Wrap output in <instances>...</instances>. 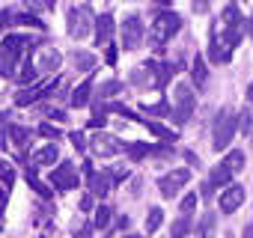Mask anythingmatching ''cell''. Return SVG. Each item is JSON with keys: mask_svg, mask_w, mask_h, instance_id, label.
Listing matches in <instances>:
<instances>
[{"mask_svg": "<svg viewBox=\"0 0 253 238\" xmlns=\"http://www.w3.org/2000/svg\"><path fill=\"white\" fill-rule=\"evenodd\" d=\"M78 182H81V176H78L75 164H69V161H63L60 167H54V173H51V185L57 191H75Z\"/></svg>", "mask_w": 253, "mask_h": 238, "instance_id": "cell-8", "label": "cell"}, {"mask_svg": "<svg viewBox=\"0 0 253 238\" xmlns=\"http://www.w3.org/2000/svg\"><path fill=\"white\" fill-rule=\"evenodd\" d=\"M194 107H197V98H194V89L188 86V83H176V92H173V122L176 125H185L188 119H191V113H194Z\"/></svg>", "mask_w": 253, "mask_h": 238, "instance_id": "cell-4", "label": "cell"}, {"mask_svg": "<svg viewBox=\"0 0 253 238\" xmlns=\"http://www.w3.org/2000/svg\"><path fill=\"white\" fill-rule=\"evenodd\" d=\"M60 63H63V57H60L54 48H42V51H39V63H36V69H39V72H57Z\"/></svg>", "mask_w": 253, "mask_h": 238, "instance_id": "cell-15", "label": "cell"}, {"mask_svg": "<svg viewBox=\"0 0 253 238\" xmlns=\"http://www.w3.org/2000/svg\"><path fill=\"white\" fill-rule=\"evenodd\" d=\"M182 155H185V161H188V164H191V167H203V164H200V158H197V155H194V152H188V149H185V152H182Z\"/></svg>", "mask_w": 253, "mask_h": 238, "instance_id": "cell-40", "label": "cell"}, {"mask_svg": "<svg viewBox=\"0 0 253 238\" xmlns=\"http://www.w3.org/2000/svg\"><path fill=\"white\" fill-rule=\"evenodd\" d=\"M229 185H232V173H229V170L223 167V161H220V164L211 167V173H209V188H211V191H214V188L223 191V188H229Z\"/></svg>", "mask_w": 253, "mask_h": 238, "instance_id": "cell-16", "label": "cell"}, {"mask_svg": "<svg viewBox=\"0 0 253 238\" xmlns=\"http://www.w3.org/2000/svg\"><path fill=\"white\" fill-rule=\"evenodd\" d=\"M143 18L137 15V12H131V15H125V21H122V48L125 51H137L140 48V42H143Z\"/></svg>", "mask_w": 253, "mask_h": 238, "instance_id": "cell-6", "label": "cell"}, {"mask_svg": "<svg viewBox=\"0 0 253 238\" xmlns=\"http://www.w3.org/2000/svg\"><path fill=\"white\" fill-rule=\"evenodd\" d=\"M36 131H39L42 137H48V140H60V137H63V131H60L57 125H51V122H42Z\"/></svg>", "mask_w": 253, "mask_h": 238, "instance_id": "cell-34", "label": "cell"}, {"mask_svg": "<svg viewBox=\"0 0 253 238\" xmlns=\"http://www.w3.org/2000/svg\"><path fill=\"white\" fill-rule=\"evenodd\" d=\"M116 92H122V80H107V83L98 89V98L104 101V98H110V95H116Z\"/></svg>", "mask_w": 253, "mask_h": 238, "instance_id": "cell-33", "label": "cell"}, {"mask_svg": "<svg viewBox=\"0 0 253 238\" xmlns=\"http://www.w3.org/2000/svg\"><path fill=\"white\" fill-rule=\"evenodd\" d=\"M110 36H113V15L104 12L95 18V45H110Z\"/></svg>", "mask_w": 253, "mask_h": 238, "instance_id": "cell-14", "label": "cell"}, {"mask_svg": "<svg viewBox=\"0 0 253 238\" xmlns=\"http://www.w3.org/2000/svg\"><path fill=\"white\" fill-rule=\"evenodd\" d=\"M244 238H253V220L247 223V229H244Z\"/></svg>", "mask_w": 253, "mask_h": 238, "instance_id": "cell-45", "label": "cell"}, {"mask_svg": "<svg viewBox=\"0 0 253 238\" xmlns=\"http://www.w3.org/2000/svg\"><path fill=\"white\" fill-rule=\"evenodd\" d=\"M220 18H223V30H244V18H241V12H238V6H235V3L223 6Z\"/></svg>", "mask_w": 253, "mask_h": 238, "instance_id": "cell-17", "label": "cell"}, {"mask_svg": "<svg viewBox=\"0 0 253 238\" xmlns=\"http://www.w3.org/2000/svg\"><path fill=\"white\" fill-rule=\"evenodd\" d=\"M36 78H39V69H36V63H33V54H27L21 72L15 75V80H18V83H30V80H36Z\"/></svg>", "mask_w": 253, "mask_h": 238, "instance_id": "cell-24", "label": "cell"}, {"mask_svg": "<svg viewBox=\"0 0 253 238\" xmlns=\"http://www.w3.org/2000/svg\"><path fill=\"white\" fill-rule=\"evenodd\" d=\"M161 223H164V211L161 208H149V217H146V232L152 235V232H158L161 229Z\"/></svg>", "mask_w": 253, "mask_h": 238, "instance_id": "cell-30", "label": "cell"}, {"mask_svg": "<svg viewBox=\"0 0 253 238\" xmlns=\"http://www.w3.org/2000/svg\"><path fill=\"white\" fill-rule=\"evenodd\" d=\"M81 208H84V211H89V208H92V197H89V194L81 199Z\"/></svg>", "mask_w": 253, "mask_h": 238, "instance_id": "cell-43", "label": "cell"}, {"mask_svg": "<svg viewBox=\"0 0 253 238\" xmlns=\"http://www.w3.org/2000/svg\"><path fill=\"white\" fill-rule=\"evenodd\" d=\"M194 208H197V194H185V197H182V202H179V211L191 217V211H194Z\"/></svg>", "mask_w": 253, "mask_h": 238, "instance_id": "cell-35", "label": "cell"}, {"mask_svg": "<svg viewBox=\"0 0 253 238\" xmlns=\"http://www.w3.org/2000/svg\"><path fill=\"white\" fill-rule=\"evenodd\" d=\"M131 83H134V86H146V83H149V69H146V66L134 69V75H131Z\"/></svg>", "mask_w": 253, "mask_h": 238, "instance_id": "cell-37", "label": "cell"}, {"mask_svg": "<svg viewBox=\"0 0 253 238\" xmlns=\"http://www.w3.org/2000/svg\"><path fill=\"white\" fill-rule=\"evenodd\" d=\"M140 122H143V125H146V128H149V131H152L155 137H161V140H164L167 146L179 140V134H176L173 128H167V125H161V122H155V119H140Z\"/></svg>", "mask_w": 253, "mask_h": 238, "instance_id": "cell-19", "label": "cell"}, {"mask_svg": "<svg viewBox=\"0 0 253 238\" xmlns=\"http://www.w3.org/2000/svg\"><path fill=\"white\" fill-rule=\"evenodd\" d=\"M72 63H75L78 69H86V72H89V69L95 66V57L86 54V51H72Z\"/></svg>", "mask_w": 253, "mask_h": 238, "instance_id": "cell-28", "label": "cell"}, {"mask_svg": "<svg viewBox=\"0 0 253 238\" xmlns=\"http://www.w3.org/2000/svg\"><path fill=\"white\" fill-rule=\"evenodd\" d=\"M92 24H95V18H92L89 6H72L69 9V36L72 39H86Z\"/></svg>", "mask_w": 253, "mask_h": 238, "instance_id": "cell-5", "label": "cell"}, {"mask_svg": "<svg viewBox=\"0 0 253 238\" xmlns=\"http://www.w3.org/2000/svg\"><path fill=\"white\" fill-rule=\"evenodd\" d=\"M30 54V39L27 36H3L0 42V75L3 78H15V69H18V60Z\"/></svg>", "mask_w": 253, "mask_h": 238, "instance_id": "cell-2", "label": "cell"}, {"mask_svg": "<svg viewBox=\"0 0 253 238\" xmlns=\"http://www.w3.org/2000/svg\"><path fill=\"white\" fill-rule=\"evenodd\" d=\"M125 238H140V235H125Z\"/></svg>", "mask_w": 253, "mask_h": 238, "instance_id": "cell-47", "label": "cell"}, {"mask_svg": "<svg viewBox=\"0 0 253 238\" xmlns=\"http://www.w3.org/2000/svg\"><path fill=\"white\" fill-rule=\"evenodd\" d=\"M110 214H113V211H110L107 205H98V208H95V220H92V226H95V229H107V226H110Z\"/></svg>", "mask_w": 253, "mask_h": 238, "instance_id": "cell-32", "label": "cell"}, {"mask_svg": "<svg viewBox=\"0 0 253 238\" xmlns=\"http://www.w3.org/2000/svg\"><path fill=\"white\" fill-rule=\"evenodd\" d=\"M143 113H146V116H170L173 107H170L167 101H158V104H143Z\"/></svg>", "mask_w": 253, "mask_h": 238, "instance_id": "cell-31", "label": "cell"}, {"mask_svg": "<svg viewBox=\"0 0 253 238\" xmlns=\"http://www.w3.org/2000/svg\"><path fill=\"white\" fill-rule=\"evenodd\" d=\"M235 128H238V113L229 110V107H220L217 116H214V125H211V146L217 152H223L232 137H235Z\"/></svg>", "mask_w": 253, "mask_h": 238, "instance_id": "cell-3", "label": "cell"}, {"mask_svg": "<svg viewBox=\"0 0 253 238\" xmlns=\"http://www.w3.org/2000/svg\"><path fill=\"white\" fill-rule=\"evenodd\" d=\"M0 182H3L6 188H12V182H15V173H12V170L3 164V161H0Z\"/></svg>", "mask_w": 253, "mask_h": 238, "instance_id": "cell-38", "label": "cell"}, {"mask_svg": "<svg viewBox=\"0 0 253 238\" xmlns=\"http://www.w3.org/2000/svg\"><path fill=\"white\" fill-rule=\"evenodd\" d=\"M238 128H241L244 137L250 134V128H253V116H250V110H241V113H238Z\"/></svg>", "mask_w": 253, "mask_h": 238, "instance_id": "cell-36", "label": "cell"}, {"mask_svg": "<svg viewBox=\"0 0 253 238\" xmlns=\"http://www.w3.org/2000/svg\"><path fill=\"white\" fill-rule=\"evenodd\" d=\"M27 182H30V188H33V191H36V194H39L42 199H48V197H51L48 185H42V182L36 179V167H30V170H27Z\"/></svg>", "mask_w": 253, "mask_h": 238, "instance_id": "cell-29", "label": "cell"}, {"mask_svg": "<svg viewBox=\"0 0 253 238\" xmlns=\"http://www.w3.org/2000/svg\"><path fill=\"white\" fill-rule=\"evenodd\" d=\"M191 232V217L188 214H179V220L170 226V238H185Z\"/></svg>", "mask_w": 253, "mask_h": 238, "instance_id": "cell-27", "label": "cell"}, {"mask_svg": "<svg viewBox=\"0 0 253 238\" xmlns=\"http://www.w3.org/2000/svg\"><path fill=\"white\" fill-rule=\"evenodd\" d=\"M244 188L241 185H229V188H223V194L217 197V205H220V211L223 214H235L238 211V205L244 202Z\"/></svg>", "mask_w": 253, "mask_h": 238, "instance_id": "cell-11", "label": "cell"}, {"mask_svg": "<svg viewBox=\"0 0 253 238\" xmlns=\"http://www.w3.org/2000/svg\"><path fill=\"white\" fill-rule=\"evenodd\" d=\"M146 69H149V86H155V89H164L170 80H173V72L179 69L176 63H146Z\"/></svg>", "mask_w": 253, "mask_h": 238, "instance_id": "cell-9", "label": "cell"}, {"mask_svg": "<svg viewBox=\"0 0 253 238\" xmlns=\"http://www.w3.org/2000/svg\"><path fill=\"white\" fill-rule=\"evenodd\" d=\"M92 223H84V229H78V238H92Z\"/></svg>", "mask_w": 253, "mask_h": 238, "instance_id": "cell-41", "label": "cell"}, {"mask_svg": "<svg viewBox=\"0 0 253 238\" xmlns=\"http://www.w3.org/2000/svg\"><path fill=\"white\" fill-rule=\"evenodd\" d=\"M247 101L253 104V80H250V86H247Z\"/></svg>", "mask_w": 253, "mask_h": 238, "instance_id": "cell-46", "label": "cell"}, {"mask_svg": "<svg viewBox=\"0 0 253 238\" xmlns=\"http://www.w3.org/2000/svg\"><path fill=\"white\" fill-rule=\"evenodd\" d=\"M57 86H60V80H51V83H36V86H30V89H21V92L15 95V104H18V107H27V104H33V101H39V98L51 95Z\"/></svg>", "mask_w": 253, "mask_h": 238, "instance_id": "cell-10", "label": "cell"}, {"mask_svg": "<svg viewBox=\"0 0 253 238\" xmlns=\"http://www.w3.org/2000/svg\"><path fill=\"white\" fill-rule=\"evenodd\" d=\"M188 182H191V170H188V167H179V170H170V173H164V176L158 179V191H161L164 199H173Z\"/></svg>", "mask_w": 253, "mask_h": 238, "instance_id": "cell-7", "label": "cell"}, {"mask_svg": "<svg viewBox=\"0 0 253 238\" xmlns=\"http://www.w3.org/2000/svg\"><path fill=\"white\" fill-rule=\"evenodd\" d=\"M92 101V78H86L81 86L72 89V107H86Z\"/></svg>", "mask_w": 253, "mask_h": 238, "instance_id": "cell-18", "label": "cell"}, {"mask_svg": "<svg viewBox=\"0 0 253 238\" xmlns=\"http://www.w3.org/2000/svg\"><path fill=\"white\" fill-rule=\"evenodd\" d=\"M86 188L95 197H107L113 188V179H110V173H92V176H86Z\"/></svg>", "mask_w": 253, "mask_h": 238, "instance_id": "cell-13", "label": "cell"}, {"mask_svg": "<svg viewBox=\"0 0 253 238\" xmlns=\"http://www.w3.org/2000/svg\"><path fill=\"white\" fill-rule=\"evenodd\" d=\"M191 78H194V83H197L200 89L209 83V72H206V57H203V54L194 57V63H191Z\"/></svg>", "mask_w": 253, "mask_h": 238, "instance_id": "cell-20", "label": "cell"}, {"mask_svg": "<svg viewBox=\"0 0 253 238\" xmlns=\"http://www.w3.org/2000/svg\"><path fill=\"white\" fill-rule=\"evenodd\" d=\"M182 30V15H176L173 9H167V6H161V9H155V15H152V30H149V42H152V51H164V45L176 36Z\"/></svg>", "mask_w": 253, "mask_h": 238, "instance_id": "cell-1", "label": "cell"}, {"mask_svg": "<svg viewBox=\"0 0 253 238\" xmlns=\"http://www.w3.org/2000/svg\"><path fill=\"white\" fill-rule=\"evenodd\" d=\"M57 158H60V149H57V143H48L45 149L33 152V164H36V167H45V164H57Z\"/></svg>", "mask_w": 253, "mask_h": 238, "instance_id": "cell-21", "label": "cell"}, {"mask_svg": "<svg viewBox=\"0 0 253 238\" xmlns=\"http://www.w3.org/2000/svg\"><path fill=\"white\" fill-rule=\"evenodd\" d=\"M9 137H12V146H15L18 152H24V149L30 146L33 131H27V128H21V125H9Z\"/></svg>", "mask_w": 253, "mask_h": 238, "instance_id": "cell-23", "label": "cell"}, {"mask_svg": "<svg viewBox=\"0 0 253 238\" xmlns=\"http://www.w3.org/2000/svg\"><path fill=\"white\" fill-rule=\"evenodd\" d=\"M194 12H209V3H194Z\"/></svg>", "mask_w": 253, "mask_h": 238, "instance_id": "cell-44", "label": "cell"}, {"mask_svg": "<svg viewBox=\"0 0 253 238\" xmlns=\"http://www.w3.org/2000/svg\"><path fill=\"white\" fill-rule=\"evenodd\" d=\"M223 167L235 176V173H241L244 170V152L241 149H232V152H226V158H223Z\"/></svg>", "mask_w": 253, "mask_h": 238, "instance_id": "cell-25", "label": "cell"}, {"mask_svg": "<svg viewBox=\"0 0 253 238\" xmlns=\"http://www.w3.org/2000/svg\"><path fill=\"white\" fill-rule=\"evenodd\" d=\"M214 229H217V214L206 211L197 223V238H214Z\"/></svg>", "mask_w": 253, "mask_h": 238, "instance_id": "cell-22", "label": "cell"}, {"mask_svg": "<svg viewBox=\"0 0 253 238\" xmlns=\"http://www.w3.org/2000/svg\"><path fill=\"white\" fill-rule=\"evenodd\" d=\"M107 63H110V66L116 63V48H113V45H107Z\"/></svg>", "mask_w": 253, "mask_h": 238, "instance_id": "cell-42", "label": "cell"}, {"mask_svg": "<svg viewBox=\"0 0 253 238\" xmlns=\"http://www.w3.org/2000/svg\"><path fill=\"white\" fill-rule=\"evenodd\" d=\"M125 146L113 137V134H95L92 137V152L95 155H101V158H110V155H116V152H122Z\"/></svg>", "mask_w": 253, "mask_h": 238, "instance_id": "cell-12", "label": "cell"}, {"mask_svg": "<svg viewBox=\"0 0 253 238\" xmlns=\"http://www.w3.org/2000/svg\"><path fill=\"white\" fill-rule=\"evenodd\" d=\"M125 152H128L131 161H143L146 155H152V143H128V146H125Z\"/></svg>", "mask_w": 253, "mask_h": 238, "instance_id": "cell-26", "label": "cell"}, {"mask_svg": "<svg viewBox=\"0 0 253 238\" xmlns=\"http://www.w3.org/2000/svg\"><path fill=\"white\" fill-rule=\"evenodd\" d=\"M69 137H72V143H75V149H78V152H84V149H86V146H89V143H86V137H84V134H81V131H72V134H69Z\"/></svg>", "mask_w": 253, "mask_h": 238, "instance_id": "cell-39", "label": "cell"}]
</instances>
